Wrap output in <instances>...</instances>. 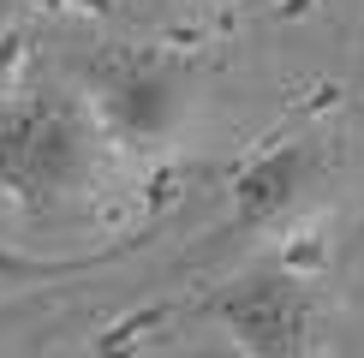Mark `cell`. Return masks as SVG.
I'll return each mask as SVG.
<instances>
[{"mask_svg": "<svg viewBox=\"0 0 364 358\" xmlns=\"http://www.w3.org/2000/svg\"><path fill=\"white\" fill-rule=\"evenodd\" d=\"M108 161V131L90 102L60 90L0 102V203L18 209H66L96 191Z\"/></svg>", "mask_w": 364, "mask_h": 358, "instance_id": "cell-1", "label": "cell"}, {"mask_svg": "<svg viewBox=\"0 0 364 358\" xmlns=\"http://www.w3.org/2000/svg\"><path fill=\"white\" fill-rule=\"evenodd\" d=\"M209 322L251 358H305L323 335V293L293 263H251L209 298Z\"/></svg>", "mask_w": 364, "mask_h": 358, "instance_id": "cell-2", "label": "cell"}, {"mask_svg": "<svg viewBox=\"0 0 364 358\" xmlns=\"http://www.w3.org/2000/svg\"><path fill=\"white\" fill-rule=\"evenodd\" d=\"M90 114L119 149H168L191 126V78L168 54H108L90 72Z\"/></svg>", "mask_w": 364, "mask_h": 358, "instance_id": "cell-3", "label": "cell"}, {"mask_svg": "<svg viewBox=\"0 0 364 358\" xmlns=\"http://www.w3.org/2000/svg\"><path fill=\"white\" fill-rule=\"evenodd\" d=\"M328 168H335V149H328V138L299 131V138L269 143L263 156H251L245 168L233 173V185H227V221H221V233H269V227H281V221H293L299 209L323 191Z\"/></svg>", "mask_w": 364, "mask_h": 358, "instance_id": "cell-4", "label": "cell"}, {"mask_svg": "<svg viewBox=\"0 0 364 358\" xmlns=\"http://www.w3.org/2000/svg\"><path fill=\"white\" fill-rule=\"evenodd\" d=\"M18 268H24V263H12L6 251H0V275H18Z\"/></svg>", "mask_w": 364, "mask_h": 358, "instance_id": "cell-5", "label": "cell"}]
</instances>
